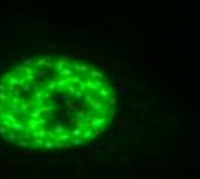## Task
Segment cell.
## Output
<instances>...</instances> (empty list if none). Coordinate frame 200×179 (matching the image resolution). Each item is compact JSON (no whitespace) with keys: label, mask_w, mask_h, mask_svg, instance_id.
Wrapping results in <instances>:
<instances>
[{"label":"cell","mask_w":200,"mask_h":179,"mask_svg":"<svg viewBox=\"0 0 200 179\" xmlns=\"http://www.w3.org/2000/svg\"><path fill=\"white\" fill-rule=\"evenodd\" d=\"M22 64H24V66H33V64H34V57H29V59H26V60L22 62Z\"/></svg>","instance_id":"22"},{"label":"cell","mask_w":200,"mask_h":179,"mask_svg":"<svg viewBox=\"0 0 200 179\" xmlns=\"http://www.w3.org/2000/svg\"><path fill=\"white\" fill-rule=\"evenodd\" d=\"M130 160H131L130 155H123V157H121V162H123V164H130Z\"/></svg>","instance_id":"24"},{"label":"cell","mask_w":200,"mask_h":179,"mask_svg":"<svg viewBox=\"0 0 200 179\" xmlns=\"http://www.w3.org/2000/svg\"><path fill=\"white\" fill-rule=\"evenodd\" d=\"M71 145H73V146H78V145H81V138H79V136H74V139H73V143H71Z\"/></svg>","instance_id":"23"},{"label":"cell","mask_w":200,"mask_h":179,"mask_svg":"<svg viewBox=\"0 0 200 179\" xmlns=\"http://www.w3.org/2000/svg\"><path fill=\"white\" fill-rule=\"evenodd\" d=\"M121 126H124V121H117V122L114 124V128H116V129H119Z\"/></svg>","instance_id":"26"},{"label":"cell","mask_w":200,"mask_h":179,"mask_svg":"<svg viewBox=\"0 0 200 179\" xmlns=\"http://www.w3.org/2000/svg\"><path fill=\"white\" fill-rule=\"evenodd\" d=\"M21 74L24 76L26 81H34V69L31 67V66H24V69H22Z\"/></svg>","instance_id":"1"},{"label":"cell","mask_w":200,"mask_h":179,"mask_svg":"<svg viewBox=\"0 0 200 179\" xmlns=\"http://www.w3.org/2000/svg\"><path fill=\"white\" fill-rule=\"evenodd\" d=\"M9 100V91H0V103H5Z\"/></svg>","instance_id":"15"},{"label":"cell","mask_w":200,"mask_h":179,"mask_svg":"<svg viewBox=\"0 0 200 179\" xmlns=\"http://www.w3.org/2000/svg\"><path fill=\"white\" fill-rule=\"evenodd\" d=\"M7 131H9V126H5V124H0V134H7Z\"/></svg>","instance_id":"21"},{"label":"cell","mask_w":200,"mask_h":179,"mask_svg":"<svg viewBox=\"0 0 200 179\" xmlns=\"http://www.w3.org/2000/svg\"><path fill=\"white\" fill-rule=\"evenodd\" d=\"M88 72H90V78H93V79H100V78L103 76L100 71H97V69H91V67H90Z\"/></svg>","instance_id":"10"},{"label":"cell","mask_w":200,"mask_h":179,"mask_svg":"<svg viewBox=\"0 0 200 179\" xmlns=\"http://www.w3.org/2000/svg\"><path fill=\"white\" fill-rule=\"evenodd\" d=\"M43 145H45L47 148H54V146H55V141L52 139V138H48V141H47V143H43Z\"/></svg>","instance_id":"20"},{"label":"cell","mask_w":200,"mask_h":179,"mask_svg":"<svg viewBox=\"0 0 200 179\" xmlns=\"http://www.w3.org/2000/svg\"><path fill=\"white\" fill-rule=\"evenodd\" d=\"M33 143H34V146H36V148H40V146H41L43 143H45V141H43V138H34Z\"/></svg>","instance_id":"18"},{"label":"cell","mask_w":200,"mask_h":179,"mask_svg":"<svg viewBox=\"0 0 200 179\" xmlns=\"http://www.w3.org/2000/svg\"><path fill=\"white\" fill-rule=\"evenodd\" d=\"M22 69H24V64H19V66L16 67V72H22Z\"/></svg>","instance_id":"27"},{"label":"cell","mask_w":200,"mask_h":179,"mask_svg":"<svg viewBox=\"0 0 200 179\" xmlns=\"http://www.w3.org/2000/svg\"><path fill=\"white\" fill-rule=\"evenodd\" d=\"M55 134H59V133H64V131H66V128H64V124L61 122V121H59V122L55 124Z\"/></svg>","instance_id":"13"},{"label":"cell","mask_w":200,"mask_h":179,"mask_svg":"<svg viewBox=\"0 0 200 179\" xmlns=\"http://www.w3.org/2000/svg\"><path fill=\"white\" fill-rule=\"evenodd\" d=\"M48 160H50V162H61L62 157H61V155H50V157H48Z\"/></svg>","instance_id":"19"},{"label":"cell","mask_w":200,"mask_h":179,"mask_svg":"<svg viewBox=\"0 0 200 179\" xmlns=\"http://www.w3.org/2000/svg\"><path fill=\"white\" fill-rule=\"evenodd\" d=\"M48 60H50V57L45 54V57H38V59H34V66H36V67H45Z\"/></svg>","instance_id":"4"},{"label":"cell","mask_w":200,"mask_h":179,"mask_svg":"<svg viewBox=\"0 0 200 179\" xmlns=\"http://www.w3.org/2000/svg\"><path fill=\"white\" fill-rule=\"evenodd\" d=\"M45 88L50 90V91H54V90H55V78H50V79H47V83H45Z\"/></svg>","instance_id":"11"},{"label":"cell","mask_w":200,"mask_h":179,"mask_svg":"<svg viewBox=\"0 0 200 179\" xmlns=\"http://www.w3.org/2000/svg\"><path fill=\"white\" fill-rule=\"evenodd\" d=\"M81 139H85V141H90V139H91V129H90V128L83 129V133H81Z\"/></svg>","instance_id":"9"},{"label":"cell","mask_w":200,"mask_h":179,"mask_svg":"<svg viewBox=\"0 0 200 179\" xmlns=\"http://www.w3.org/2000/svg\"><path fill=\"white\" fill-rule=\"evenodd\" d=\"M88 71H90V66H88V64H79V66H78V72H81V74L88 72Z\"/></svg>","instance_id":"12"},{"label":"cell","mask_w":200,"mask_h":179,"mask_svg":"<svg viewBox=\"0 0 200 179\" xmlns=\"http://www.w3.org/2000/svg\"><path fill=\"white\" fill-rule=\"evenodd\" d=\"M47 76H48V69H45V67H36V69H34V79L43 81Z\"/></svg>","instance_id":"2"},{"label":"cell","mask_w":200,"mask_h":179,"mask_svg":"<svg viewBox=\"0 0 200 179\" xmlns=\"http://www.w3.org/2000/svg\"><path fill=\"white\" fill-rule=\"evenodd\" d=\"M40 109H41V116H43V114H45V116H52V110H54V103H52V102H47V103H43Z\"/></svg>","instance_id":"3"},{"label":"cell","mask_w":200,"mask_h":179,"mask_svg":"<svg viewBox=\"0 0 200 179\" xmlns=\"http://www.w3.org/2000/svg\"><path fill=\"white\" fill-rule=\"evenodd\" d=\"M110 69H114V71L119 72V71H123V69H124V64H123V62H119V60H112V62H110Z\"/></svg>","instance_id":"6"},{"label":"cell","mask_w":200,"mask_h":179,"mask_svg":"<svg viewBox=\"0 0 200 179\" xmlns=\"http://www.w3.org/2000/svg\"><path fill=\"white\" fill-rule=\"evenodd\" d=\"M71 74H74V71L71 67H62L61 71H59V76H62V78H69Z\"/></svg>","instance_id":"7"},{"label":"cell","mask_w":200,"mask_h":179,"mask_svg":"<svg viewBox=\"0 0 200 179\" xmlns=\"http://www.w3.org/2000/svg\"><path fill=\"white\" fill-rule=\"evenodd\" d=\"M91 153H93V150L90 148L88 151H83V153H79V157H81L83 160H85V158H91Z\"/></svg>","instance_id":"17"},{"label":"cell","mask_w":200,"mask_h":179,"mask_svg":"<svg viewBox=\"0 0 200 179\" xmlns=\"http://www.w3.org/2000/svg\"><path fill=\"white\" fill-rule=\"evenodd\" d=\"M54 138H55V141H57V143H64V141H69L71 134L64 131V133H59V134H57V136H54Z\"/></svg>","instance_id":"5"},{"label":"cell","mask_w":200,"mask_h":179,"mask_svg":"<svg viewBox=\"0 0 200 179\" xmlns=\"http://www.w3.org/2000/svg\"><path fill=\"white\" fill-rule=\"evenodd\" d=\"M29 145V139H26V138H19V141H17V148H24V146H28Z\"/></svg>","instance_id":"14"},{"label":"cell","mask_w":200,"mask_h":179,"mask_svg":"<svg viewBox=\"0 0 200 179\" xmlns=\"http://www.w3.org/2000/svg\"><path fill=\"white\" fill-rule=\"evenodd\" d=\"M81 133H83V129H81V128H78V126H76L74 129H73L71 133H69V134H71V136H81Z\"/></svg>","instance_id":"16"},{"label":"cell","mask_w":200,"mask_h":179,"mask_svg":"<svg viewBox=\"0 0 200 179\" xmlns=\"http://www.w3.org/2000/svg\"><path fill=\"white\" fill-rule=\"evenodd\" d=\"M0 91H7V84L4 81H0Z\"/></svg>","instance_id":"25"},{"label":"cell","mask_w":200,"mask_h":179,"mask_svg":"<svg viewBox=\"0 0 200 179\" xmlns=\"http://www.w3.org/2000/svg\"><path fill=\"white\" fill-rule=\"evenodd\" d=\"M14 153H16V155H26V157H34V155H36V150H24V151L16 150Z\"/></svg>","instance_id":"8"}]
</instances>
